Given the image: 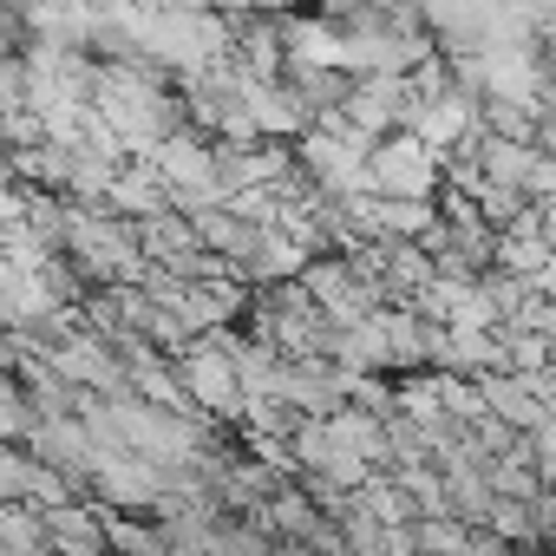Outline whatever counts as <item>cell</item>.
Returning a JSON list of instances; mask_svg holds the SVG:
<instances>
[{
    "instance_id": "obj_3",
    "label": "cell",
    "mask_w": 556,
    "mask_h": 556,
    "mask_svg": "<svg viewBox=\"0 0 556 556\" xmlns=\"http://www.w3.org/2000/svg\"><path fill=\"white\" fill-rule=\"evenodd\" d=\"M413 530H419V556H458V549L478 536L465 517H419Z\"/></svg>"
},
{
    "instance_id": "obj_1",
    "label": "cell",
    "mask_w": 556,
    "mask_h": 556,
    "mask_svg": "<svg viewBox=\"0 0 556 556\" xmlns=\"http://www.w3.org/2000/svg\"><path fill=\"white\" fill-rule=\"evenodd\" d=\"M426 177H432V164H426V151H419V144H387V151L374 157V184H380V190L419 197V190H426Z\"/></svg>"
},
{
    "instance_id": "obj_4",
    "label": "cell",
    "mask_w": 556,
    "mask_h": 556,
    "mask_svg": "<svg viewBox=\"0 0 556 556\" xmlns=\"http://www.w3.org/2000/svg\"><path fill=\"white\" fill-rule=\"evenodd\" d=\"M504 549H510L504 536H491V530H478V536H471V543H465L458 556H504Z\"/></svg>"
},
{
    "instance_id": "obj_2",
    "label": "cell",
    "mask_w": 556,
    "mask_h": 556,
    "mask_svg": "<svg viewBox=\"0 0 556 556\" xmlns=\"http://www.w3.org/2000/svg\"><path fill=\"white\" fill-rule=\"evenodd\" d=\"M484 530L504 536L510 549H536V543H543V536H536V497H497V510H491Z\"/></svg>"
}]
</instances>
